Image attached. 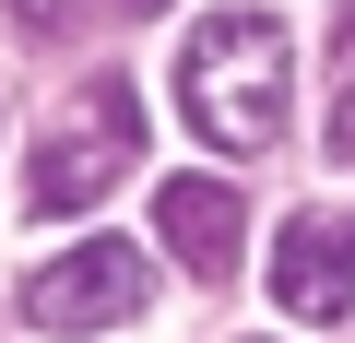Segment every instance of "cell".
<instances>
[{
  "instance_id": "cell-1",
  "label": "cell",
  "mask_w": 355,
  "mask_h": 343,
  "mask_svg": "<svg viewBox=\"0 0 355 343\" xmlns=\"http://www.w3.org/2000/svg\"><path fill=\"white\" fill-rule=\"evenodd\" d=\"M284 71H296V36L272 24V12H214V24H190V60H178V107H190V130L214 142V154H261L272 130H284Z\"/></svg>"
},
{
  "instance_id": "cell-2",
  "label": "cell",
  "mask_w": 355,
  "mask_h": 343,
  "mask_svg": "<svg viewBox=\"0 0 355 343\" xmlns=\"http://www.w3.org/2000/svg\"><path fill=\"white\" fill-rule=\"evenodd\" d=\"M142 166V95L119 71H95L48 130H36V166H24V213H95L119 178Z\"/></svg>"
},
{
  "instance_id": "cell-3",
  "label": "cell",
  "mask_w": 355,
  "mask_h": 343,
  "mask_svg": "<svg viewBox=\"0 0 355 343\" xmlns=\"http://www.w3.org/2000/svg\"><path fill=\"white\" fill-rule=\"evenodd\" d=\"M142 296H154V261H142L130 237H83V249H60L48 272H24V319H36V331H119Z\"/></svg>"
},
{
  "instance_id": "cell-4",
  "label": "cell",
  "mask_w": 355,
  "mask_h": 343,
  "mask_svg": "<svg viewBox=\"0 0 355 343\" xmlns=\"http://www.w3.org/2000/svg\"><path fill=\"white\" fill-rule=\"evenodd\" d=\"M272 308L284 319H343L355 308V213H284V237H272Z\"/></svg>"
},
{
  "instance_id": "cell-5",
  "label": "cell",
  "mask_w": 355,
  "mask_h": 343,
  "mask_svg": "<svg viewBox=\"0 0 355 343\" xmlns=\"http://www.w3.org/2000/svg\"><path fill=\"white\" fill-rule=\"evenodd\" d=\"M154 237L190 261V272H237L249 213H237V190H225V178H166V190H154Z\"/></svg>"
},
{
  "instance_id": "cell-6",
  "label": "cell",
  "mask_w": 355,
  "mask_h": 343,
  "mask_svg": "<svg viewBox=\"0 0 355 343\" xmlns=\"http://www.w3.org/2000/svg\"><path fill=\"white\" fill-rule=\"evenodd\" d=\"M12 24H24V36H71V24H83V0H12Z\"/></svg>"
},
{
  "instance_id": "cell-7",
  "label": "cell",
  "mask_w": 355,
  "mask_h": 343,
  "mask_svg": "<svg viewBox=\"0 0 355 343\" xmlns=\"http://www.w3.org/2000/svg\"><path fill=\"white\" fill-rule=\"evenodd\" d=\"M331 166H355V71H343V95H331Z\"/></svg>"
},
{
  "instance_id": "cell-8",
  "label": "cell",
  "mask_w": 355,
  "mask_h": 343,
  "mask_svg": "<svg viewBox=\"0 0 355 343\" xmlns=\"http://www.w3.org/2000/svg\"><path fill=\"white\" fill-rule=\"evenodd\" d=\"M130 12H166V0H130Z\"/></svg>"
}]
</instances>
